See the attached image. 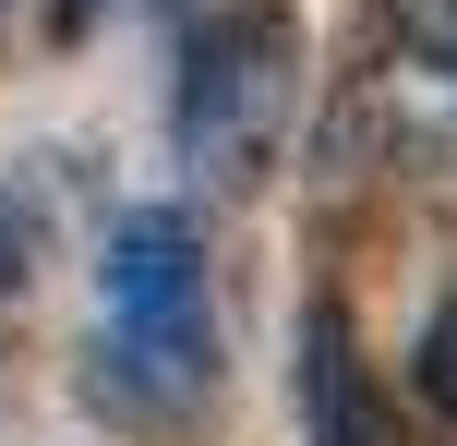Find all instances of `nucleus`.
I'll list each match as a JSON object with an SVG mask.
<instances>
[{
	"label": "nucleus",
	"instance_id": "1",
	"mask_svg": "<svg viewBox=\"0 0 457 446\" xmlns=\"http://www.w3.org/2000/svg\"><path fill=\"white\" fill-rule=\"evenodd\" d=\"M217 278H205V230L193 206H120L96 241V338H85V386L120 423H193L217 399Z\"/></svg>",
	"mask_w": 457,
	"mask_h": 446
},
{
	"label": "nucleus",
	"instance_id": "2",
	"mask_svg": "<svg viewBox=\"0 0 457 446\" xmlns=\"http://www.w3.org/2000/svg\"><path fill=\"white\" fill-rule=\"evenodd\" d=\"M301 97V13L289 0H205L169 48V145L205 193H241L277 157Z\"/></svg>",
	"mask_w": 457,
	"mask_h": 446
},
{
	"label": "nucleus",
	"instance_id": "3",
	"mask_svg": "<svg viewBox=\"0 0 457 446\" xmlns=\"http://www.w3.org/2000/svg\"><path fill=\"white\" fill-rule=\"evenodd\" d=\"M337 157H373V169H410V181H457V72L445 61H410L397 48L386 72L337 97Z\"/></svg>",
	"mask_w": 457,
	"mask_h": 446
},
{
	"label": "nucleus",
	"instance_id": "4",
	"mask_svg": "<svg viewBox=\"0 0 457 446\" xmlns=\"http://www.w3.org/2000/svg\"><path fill=\"white\" fill-rule=\"evenodd\" d=\"M301 434L313 446H397V410L361 374V338H349L337 302H301Z\"/></svg>",
	"mask_w": 457,
	"mask_h": 446
},
{
	"label": "nucleus",
	"instance_id": "5",
	"mask_svg": "<svg viewBox=\"0 0 457 446\" xmlns=\"http://www.w3.org/2000/svg\"><path fill=\"white\" fill-rule=\"evenodd\" d=\"M410 399L434 410V423H457V290L421 314V338H410Z\"/></svg>",
	"mask_w": 457,
	"mask_h": 446
},
{
	"label": "nucleus",
	"instance_id": "6",
	"mask_svg": "<svg viewBox=\"0 0 457 446\" xmlns=\"http://www.w3.org/2000/svg\"><path fill=\"white\" fill-rule=\"evenodd\" d=\"M397 37H410V61H445L457 72V0H386Z\"/></svg>",
	"mask_w": 457,
	"mask_h": 446
},
{
	"label": "nucleus",
	"instance_id": "7",
	"mask_svg": "<svg viewBox=\"0 0 457 446\" xmlns=\"http://www.w3.org/2000/svg\"><path fill=\"white\" fill-rule=\"evenodd\" d=\"M24 265H37V217H24L12 169H0V302H12V290H24Z\"/></svg>",
	"mask_w": 457,
	"mask_h": 446
},
{
	"label": "nucleus",
	"instance_id": "8",
	"mask_svg": "<svg viewBox=\"0 0 457 446\" xmlns=\"http://www.w3.org/2000/svg\"><path fill=\"white\" fill-rule=\"evenodd\" d=\"M109 13H120V0H48V37H96Z\"/></svg>",
	"mask_w": 457,
	"mask_h": 446
}]
</instances>
